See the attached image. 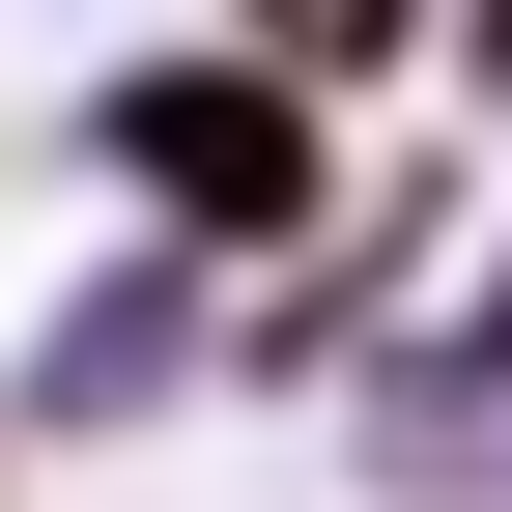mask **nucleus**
<instances>
[{"mask_svg":"<svg viewBox=\"0 0 512 512\" xmlns=\"http://www.w3.org/2000/svg\"><path fill=\"white\" fill-rule=\"evenodd\" d=\"M342 427H370L399 484H512V228H484V285L427 313L399 370H342Z\"/></svg>","mask_w":512,"mask_h":512,"instance_id":"obj_2","label":"nucleus"},{"mask_svg":"<svg viewBox=\"0 0 512 512\" xmlns=\"http://www.w3.org/2000/svg\"><path fill=\"white\" fill-rule=\"evenodd\" d=\"M200 285H228V256H143V285H86V313L29 342V399H0V427H143L171 370H228V342H200Z\"/></svg>","mask_w":512,"mask_h":512,"instance_id":"obj_3","label":"nucleus"},{"mask_svg":"<svg viewBox=\"0 0 512 512\" xmlns=\"http://www.w3.org/2000/svg\"><path fill=\"white\" fill-rule=\"evenodd\" d=\"M427 29H456V86H512V0H427Z\"/></svg>","mask_w":512,"mask_h":512,"instance_id":"obj_5","label":"nucleus"},{"mask_svg":"<svg viewBox=\"0 0 512 512\" xmlns=\"http://www.w3.org/2000/svg\"><path fill=\"white\" fill-rule=\"evenodd\" d=\"M256 57H285V86H370V57H427V0H228Z\"/></svg>","mask_w":512,"mask_h":512,"instance_id":"obj_4","label":"nucleus"},{"mask_svg":"<svg viewBox=\"0 0 512 512\" xmlns=\"http://www.w3.org/2000/svg\"><path fill=\"white\" fill-rule=\"evenodd\" d=\"M86 143H114V200H143L171 256H313L342 228V114L285 86V57H143V86H86Z\"/></svg>","mask_w":512,"mask_h":512,"instance_id":"obj_1","label":"nucleus"}]
</instances>
